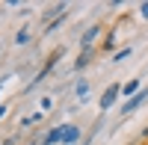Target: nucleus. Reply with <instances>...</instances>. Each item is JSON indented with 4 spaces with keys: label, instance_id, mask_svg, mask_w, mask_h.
Wrapping results in <instances>:
<instances>
[{
    "label": "nucleus",
    "instance_id": "f257e3e1",
    "mask_svg": "<svg viewBox=\"0 0 148 145\" xmlns=\"http://www.w3.org/2000/svg\"><path fill=\"white\" fill-rule=\"evenodd\" d=\"M121 95V86L119 83H113V86H107L104 89V95H101V101H98V107H101V110H110V107L116 104V98Z\"/></svg>",
    "mask_w": 148,
    "mask_h": 145
},
{
    "label": "nucleus",
    "instance_id": "9d476101",
    "mask_svg": "<svg viewBox=\"0 0 148 145\" xmlns=\"http://www.w3.org/2000/svg\"><path fill=\"white\" fill-rule=\"evenodd\" d=\"M127 53H130V47H121V51L113 56V62H125V59H127Z\"/></svg>",
    "mask_w": 148,
    "mask_h": 145
},
{
    "label": "nucleus",
    "instance_id": "4468645a",
    "mask_svg": "<svg viewBox=\"0 0 148 145\" xmlns=\"http://www.w3.org/2000/svg\"><path fill=\"white\" fill-rule=\"evenodd\" d=\"M0 83H3V80H0Z\"/></svg>",
    "mask_w": 148,
    "mask_h": 145
},
{
    "label": "nucleus",
    "instance_id": "39448f33",
    "mask_svg": "<svg viewBox=\"0 0 148 145\" xmlns=\"http://www.w3.org/2000/svg\"><path fill=\"white\" fill-rule=\"evenodd\" d=\"M142 92V83L139 80H127V83H121V95H130V98H133V95H139Z\"/></svg>",
    "mask_w": 148,
    "mask_h": 145
},
{
    "label": "nucleus",
    "instance_id": "20e7f679",
    "mask_svg": "<svg viewBox=\"0 0 148 145\" xmlns=\"http://www.w3.org/2000/svg\"><path fill=\"white\" fill-rule=\"evenodd\" d=\"M80 139V127H74V124H65V133H62V145H74Z\"/></svg>",
    "mask_w": 148,
    "mask_h": 145
},
{
    "label": "nucleus",
    "instance_id": "f03ea898",
    "mask_svg": "<svg viewBox=\"0 0 148 145\" xmlns=\"http://www.w3.org/2000/svg\"><path fill=\"white\" fill-rule=\"evenodd\" d=\"M98 36H101V24H92V27L83 33V39H80V51H83V53H89V51H92V44H95Z\"/></svg>",
    "mask_w": 148,
    "mask_h": 145
},
{
    "label": "nucleus",
    "instance_id": "6e6552de",
    "mask_svg": "<svg viewBox=\"0 0 148 145\" xmlns=\"http://www.w3.org/2000/svg\"><path fill=\"white\" fill-rule=\"evenodd\" d=\"M15 42H18V44H27V42H30V30H18Z\"/></svg>",
    "mask_w": 148,
    "mask_h": 145
},
{
    "label": "nucleus",
    "instance_id": "f8f14e48",
    "mask_svg": "<svg viewBox=\"0 0 148 145\" xmlns=\"http://www.w3.org/2000/svg\"><path fill=\"white\" fill-rule=\"evenodd\" d=\"M139 12H142V18H148V0H145V3H139Z\"/></svg>",
    "mask_w": 148,
    "mask_h": 145
},
{
    "label": "nucleus",
    "instance_id": "1a4fd4ad",
    "mask_svg": "<svg viewBox=\"0 0 148 145\" xmlns=\"http://www.w3.org/2000/svg\"><path fill=\"white\" fill-rule=\"evenodd\" d=\"M89 56H92V51H89V53H80V59L74 62V68H77V71H80V68H86V62H89Z\"/></svg>",
    "mask_w": 148,
    "mask_h": 145
},
{
    "label": "nucleus",
    "instance_id": "0eeeda50",
    "mask_svg": "<svg viewBox=\"0 0 148 145\" xmlns=\"http://www.w3.org/2000/svg\"><path fill=\"white\" fill-rule=\"evenodd\" d=\"M86 95H89V83H86V80H80V83H77V98L83 101Z\"/></svg>",
    "mask_w": 148,
    "mask_h": 145
},
{
    "label": "nucleus",
    "instance_id": "423d86ee",
    "mask_svg": "<svg viewBox=\"0 0 148 145\" xmlns=\"http://www.w3.org/2000/svg\"><path fill=\"white\" fill-rule=\"evenodd\" d=\"M62 133H65V127H53L51 133L45 136V145H56V142H62Z\"/></svg>",
    "mask_w": 148,
    "mask_h": 145
},
{
    "label": "nucleus",
    "instance_id": "7ed1b4c3",
    "mask_svg": "<svg viewBox=\"0 0 148 145\" xmlns=\"http://www.w3.org/2000/svg\"><path fill=\"white\" fill-rule=\"evenodd\" d=\"M145 101H148V89H142L139 95H133V98H127V104L121 107V116H130L133 110H139V107H142Z\"/></svg>",
    "mask_w": 148,
    "mask_h": 145
},
{
    "label": "nucleus",
    "instance_id": "ddd939ff",
    "mask_svg": "<svg viewBox=\"0 0 148 145\" xmlns=\"http://www.w3.org/2000/svg\"><path fill=\"white\" fill-rule=\"evenodd\" d=\"M3 116H6V107H0V118H3Z\"/></svg>",
    "mask_w": 148,
    "mask_h": 145
},
{
    "label": "nucleus",
    "instance_id": "9b49d317",
    "mask_svg": "<svg viewBox=\"0 0 148 145\" xmlns=\"http://www.w3.org/2000/svg\"><path fill=\"white\" fill-rule=\"evenodd\" d=\"M39 118H42V113H33V116L24 118V124H33V122H39Z\"/></svg>",
    "mask_w": 148,
    "mask_h": 145
}]
</instances>
